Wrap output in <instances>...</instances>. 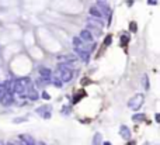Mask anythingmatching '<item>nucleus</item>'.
<instances>
[{
	"label": "nucleus",
	"mask_w": 160,
	"mask_h": 145,
	"mask_svg": "<svg viewBox=\"0 0 160 145\" xmlns=\"http://www.w3.org/2000/svg\"><path fill=\"white\" fill-rule=\"evenodd\" d=\"M58 69H59L58 75L61 76V82H70L72 79H73L74 72L72 71L70 65H67V64H61L59 66H58Z\"/></svg>",
	"instance_id": "obj_1"
},
{
	"label": "nucleus",
	"mask_w": 160,
	"mask_h": 145,
	"mask_svg": "<svg viewBox=\"0 0 160 145\" xmlns=\"http://www.w3.org/2000/svg\"><path fill=\"white\" fill-rule=\"evenodd\" d=\"M143 100H145L143 94H135L131 100L128 101V107H129V109H132V110H138V109H140V107H142Z\"/></svg>",
	"instance_id": "obj_2"
},
{
	"label": "nucleus",
	"mask_w": 160,
	"mask_h": 145,
	"mask_svg": "<svg viewBox=\"0 0 160 145\" xmlns=\"http://www.w3.org/2000/svg\"><path fill=\"white\" fill-rule=\"evenodd\" d=\"M79 38H80L83 42H91V41H93V34H91L89 30H82Z\"/></svg>",
	"instance_id": "obj_3"
},
{
	"label": "nucleus",
	"mask_w": 160,
	"mask_h": 145,
	"mask_svg": "<svg viewBox=\"0 0 160 145\" xmlns=\"http://www.w3.org/2000/svg\"><path fill=\"white\" fill-rule=\"evenodd\" d=\"M39 75H41V79L44 82H51V76L52 73L48 68H39Z\"/></svg>",
	"instance_id": "obj_4"
},
{
	"label": "nucleus",
	"mask_w": 160,
	"mask_h": 145,
	"mask_svg": "<svg viewBox=\"0 0 160 145\" xmlns=\"http://www.w3.org/2000/svg\"><path fill=\"white\" fill-rule=\"evenodd\" d=\"M37 113L41 114L44 118H49L51 117V106H42V107L37 109Z\"/></svg>",
	"instance_id": "obj_5"
},
{
	"label": "nucleus",
	"mask_w": 160,
	"mask_h": 145,
	"mask_svg": "<svg viewBox=\"0 0 160 145\" xmlns=\"http://www.w3.org/2000/svg\"><path fill=\"white\" fill-rule=\"evenodd\" d=\"M119 135H121L124 140H131V130L128 128L127 125H121V128H119Z\"/></svg>",
	"instance_id": "obj_6"
},
{
	"label": "nucleus",
	"mask_w": 160,
	"mask_h": 145,
	"mask_svg": "<svg viewBox=\"0 0 160 145\" xmlns=\"http://www.w3.org/2000/svg\"><path fill=\"white\" fill-rule=\"evenodd\" d=\"M24 96H27L30 100H37L38 97H39V96H38V92L35 90V89H33V87H28V89H27V92H25Z\"/></svg>",
	"instance_id": "obj_7"
},
{
	"label": "nucleus",
	"mask_w": 160,
	"mask_h": 145,
	"mask_svg": "<svg viewBox=\"0 0 160 145\" xmlns=\"http://www.w3.org/2000/svg\"><path fill=\"white\" fill-rule=\"evenodd\" d=\"M0 103H2V104H4V106L11 104V103H13V94H11V92H7V93H6V94H4V96L0 99Z\"/></svg>",
	"instance_id": "obj_8"
},
{
	"label": "nucleus",
	"mask_w": 160,
	"mask_h": 145,
	"mask_svg": "<svg viewBox=\"0 0 160 145\" xmlns=\"http://www.w3.org/2000/svg\"><path fill=\"white\" fill-rule=\"evenodd\" d=\"M76 52H77L79 57L82 58V61H84V62L89 61V57H90V55H89V52H87L84 48H76Z\"/></svg>",
	"instance_id": "obj_9"
},
{
	"label": "nucleus",
	"mask_w": 160,
	"mask_h": 145,
	"mask_svg": "<svg viewBox=\"0 0 160 145\" xmlns=\"http://www.w3.org/2000/svg\"><path fill=\"white\" fill-rule=\"evenodd\" d=\"M90 14L94 17V18H103V14H101V12H100V8L97 7V6H91Z\"/></svg>",
	"instance_id": "obj_10"
},
{
	"label": "nucleus",
	"mask_w": 160,
	"mask_h": 145,
	"mask_svg": "<svg viewBox=\"0 0 160 145\" xmlns=\"http://www.w3.org/2000/svg\"><path fill=\"white\" fill-rule=\"evenodd\" d=\"M20 138L23 140V144L24 145H37L35 141H34V138L30 137V135H20Z\"/></svg>",
	"instance_id": "obj_11"
},
{
	"label": "nucleus",
	"mask_w": 160,
	"mask_h": 145,
	"mask_svg": "<svg viewBox=\"0 0 160 145\" xmlns=\"http://www.w3.org/2000/svg\"><path fill=\"white\" fill-rule=\"evenodd\" d=\"M101 142H103V137H101V134L96 133L94 137H93V142H91V145H101Z\"/></svg>",
	"instance_id": "obj_12"
},
{
	"label": "nucleus",
	"mask_w": 160,
	"mask_h": 145,
	"mask_svg": "<svg viewBox=\"0 0 160 145\" xmlns=\"http://www.w3.org/2000/svg\"><path fill=\"white\" fill-rule=\"evenodd\" d=\"M132 120L135 121V123H140V121L146 120V116H145V114H133V116H132Z\"/></svg>",
	"instance_id": "obj_13"
},
{
	"label": "nucleus",
	"mask_w": 160,
	"mask_h": 145,
	"mask_svg": "<svg viewBox=\"0 0 160 145\" xmlns=\"http://www.w3.org/2000/svg\"><path fill=\"white\" fill-rule=\"evenodd\" d=\"M83 44H84V42H83V41L80 40L79 37H74V38H73V45H74V48H82Z\"/></svg>",
	"instance_id": "obj_14"
},
{
	"label": "nucleus",
	"mask_w": 160,
	"mask_h": 145,
	"mask_svg": "<svg viewBox=\"0 0 160 145\" xmlns=\"http://www.w3.org/2000/svg\"><path fill=\"white\" fill-rule=\"evenodd\" d=\"M142 85H143L145 90H148V89H149V79H148V75H143V76H142Z\"/></svg>",
	"instance_id": "obj_15"
},
{
	"label": "nucleus",
	"mask_w": 160,
	"mask_h": 145,
	"mask_svg": "<svg viewBox=\"0 0 160 145\" xmlns=\"http://www.w3.org/2000/svg\"><path fill=\"white\" fill-rule=\"evenodd\" d=\"M129 42V35L128 34H122L121 35V45H125Z\"/></svg>",
	"instance_id": "obj_16"
},
{
	"label": "nucleus",
	"mask_w": 160,
	"mask_h": 145,
	"mask_svg": "<svg viewBox=\"0 0 160 145\" xmlns=\"http://www.w3.org/2000/svg\"><path fill=\"white\" fill-rule=\"evenodd\" d=\"M84 96V92H79V93H76V96L73 97V103H77L79 100H80V97H83Z\"/></svg>",
	"instance_id": "obj_17"
},
{
	"label": "nucleus",
	"mask_w": 160,
	"mask_h": 145,
	"mask_svg": "<svg viewBox=\"0 0 160 145\" xmlns=\"http://www.w3.org/2000/svg\"><path fill=\"white\" fill-rule=\"evenodd\" d=\"M52 83H53L55 86H56V87H62V82H61V79H53Z\"/></svg>",
	"instance_id": "obj_18"
},
{
	"label": "nucleus",
	"mask_w": 160,
	"mask_h": 145,
	"mask_svg": "<svg viewBox=\"0 0 160 145\" xmlns=\"http://www.w3.org/2000/svg\"><path fill=\"white\" fill-rule=\"evenodd\" d=\"M27 120V117H20V118H14V123H23V121H25Z\"/></svg>",
	"instance_id": "obj_19"
},
{
	"label": "nucleus",
	"mask_w": 160,
	"mask_h": 145,
	"mask_svg": "<svg viewBox=\"0 0 160 145\" xmlns=\"http://www.w3.org/2000/svg\"><path fill=\"white\" fill-rule=\"evenodd\" d=\"M111 38H112V37H111V35H107V38H105V42H104V45H110V44H111V41H112V40H111Z\"/></svg>",
	"instance_id": "obj_20"
},
{
	"label": "nucleus",
	"mask_w": 160,
	"mask_h": 145,
	"mask_svg": "<svg viewBox=\"0 0 160 145\" xmlns=\"http://www.w3.org/2000/svg\"><path fill=\"white\" fill-rule=\"evenodd\" d=\"M131 31H136V24L133 23V21L131 23Z\"/></svg>",
	"instance_id": "obj_21"
},
{
	"label": "nucleus",
	"mask_w": 160,
	"mask_h": 145,
	"mask_svg": "<svg viewBox=\"0 0 160 145\" xmlns=\"http://www.w3.org/2000/svg\"><path fill=\"white\" fill-rule=\"evenodd\" d=\"M42 97H44V99L46 100V99H49V94H48L46 92H44V93H42Z\"/></svg>",
	"instance_id": "obj_22"
},
{
	"label": "nucleus",
	"mask_w": 160,
	"mask_h": 145,
	"mask_svg": "<svg viewBox=\"0 0 160 145\" xmlns=\"http://www.w3.org/2000/svg\"><path fill=\"white\" fill-rule=\"evenodd\" d=\"M156 121H157V123L160 121V116H159V114H156Z\"/></svg>",
	"instance_id": "obj_23"
},
{
	"label": "nucleus",
	"mask_w": 160,
	"mask_h": 145,
	"mask_svg": "<svg viewBox=\"0 0 160 145\" xmlns=\"http://www.w3.org/2000/svg\"><path fill=\"white\" fill-rule=\"evenodd\" d=\"M99 3H105V0H97Z\"/></svg>",
	"instance_id": "obj_24"
},
{
	"label": "nucleus",
	"mask_w": 160,
	"mask_h": 145,
	"mask_svg": "<svg viewBox=\"0 0 160 145\" xmlns=\"http://www.w3.org/2000/svg\"><path fill=\"white\" fill-rule=\"evenodd\" d=\"M104 145H111V144H110V142H104Z\"/></svg>",
	"instance_id": "obj_25"
},
{
	"label": "nucleus",
	"mask_w": 160,
	"mask_h": 145,
	"mask_svg": "<svg viewBox=\"0 0 160 145\" xmlns=\"http://www.w3.org/2000/svg\"><path fill=\"white\" fill-rule=\"evenodd\" d=\"M39 145H45V144H44V142H41V144H39Z\"/></svg>",
	"instance_id": "obj_26"
},
{
	"label": "nucleus",
	"mask_w": 160,
	"mask_h": 145,
	"mask_svg": "<svg viewBox=\"0 0 160 145\" xmlns=\"http://www.w3.org/2000/svg\"><path fill=\"white\" fill-rule=\"evenodd\" d=\"M20 145H24V144H20Z\"/></svg>",
	"instance_id": "obj_27"
}]
</instances>
